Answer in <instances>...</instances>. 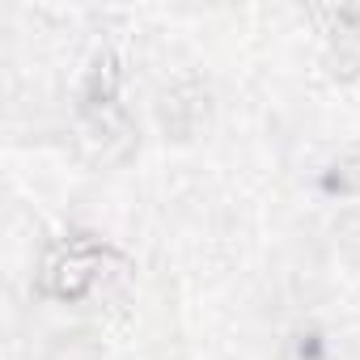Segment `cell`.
<instances>
[{"label": "cell", "instance_id": "6da1fadb", "mask_svg": "<svg viewBox=\"0 0 360 360\" xmlns=\"http://www.w3.org/2000/svg\"><path fill=\"white\" fill-rule=\"evenodd\" d=\"M115 259V250L106 242H98L94 233H72L47 246L43 263H39V292L56 297V301H81L106 271V263Z\"/></svg>", "mask_w": 360, "mask_h": 360}, {"label": "cell", "instance_id": "7a4b0ae2", "mask_svg": "<svg viewBox=\"0 0 360 360\" xmlns=\"http://www.w3.org/2000/svg\"><path fill=\"white\" fill-rule=\"evenodd\" d=\"M72 144L77 157L94 169H115L136 153V123L127 119V110L119 102L106 106H81L77 110V127H72Z\"/></svg>", "mask_w": 360, "mask_h": 360}, {"label": "cell", "instance_id": "3957f363", "mask_svg": "<svg viewBox=\"0 0 360 360\" xmlns=\"http://www.w3.org/2000/svg\"><path fill=\"white\" fill-rule=\"evenodd\" d=\"M208 119H212V98H208V89H204L195 77L174 81V85L157 98V123H161V131H165L169 140H178V144L204 136Z\"/></svg>", "mask_w": 360, "mask_h": 360}, {"label": "cell", "instance_id": "277c9868", "mask_svg": "<svg viewBox=\"0 0 360 360\" xmlns=\"http://www.w3.org/2000/svg\"><path fill=\"white\" fill-rule=\"evenodd\" d=\"M119 85H123V64L110 47L94 51L89 68H85V81H81V106H106L119 98Z\"/></svg>", "mask_w": 360, "mask_h": 360}, {"label": "cell", "instance_id": "5b68a950", "mask_svg": "<svg viewBox=\"0 0 360 360\" xmlns=\"http://www.w3.org/2000/svg\"><path fill=\"white\" fill-rule=\"evenodd\" d=\"M314 18L326 26V34H335L339 43L343 39H352V34H360V9L356 5H322V9H314Z\"/></svg>", "mask_w": 360, "mask_h": 360}, {"label": "cell", "instance_id": "8992f818", "mask_svg": "<svg viewBox=\"0 0 360 360\" xmlns=\"http://www.w3.org/2000/svg\"><path fill=\"white\" fill-rule=\"evenodd\" d=\"M326 191H360V157H347V161L330 165Z\"/></svg>", "mask_w": 360, "mask_h": 360}]
</instances>
